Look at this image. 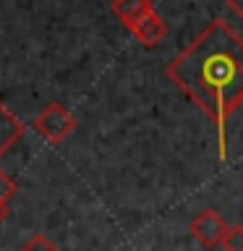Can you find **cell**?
<instances>
[{
    "instance_id": "6",
    "label": "cell",
    "mask_w": 243,
    "mask_h": 251,
    "mask_svg": "<svg viewBox=\"0 0 243 251\" xmlns=\"http://www.w3.org/2000/svg\"><path fill=\"white\" fill-rule=\"evenodd\" d=\"M149 11H152V0H113V13L128 29Z\"/></svg>"
},
{
    "instance_id": "1",
    "label": "cell",
    "mask_w": 243,
    "mask_h": 251,
    "mask_svg": "<svg viewBox=\"0 0 243 251\" xmlns=\"http://www.w3.org/2000/svg\"><path fill=\"white\" fill-rule=\"evenodd\" d=\"M165 74L217 128L219 160L227 154L225 126L243 105V39L227 21L215 19L183 52L168 63Z\"/></svg>"
},
{
    "instance_id": "10",
    "label": "cell",
    "mask_w": 243,
    "mask_h": 251,
    "mask_svg": "<svg viewBox=\"0 0 243 251\" xmlns=\"http://www.w3.org/2000/svg\"><path fill=\"white\" fill-rule=\"evenodd\" d=\"M227 5H230L233 11H235V13H238L241 19H243V0H227Z\"/></svg>"
},
{
    "instance_id": "8",
    "label": "cell",
    "mask_w": 243,
    "mask_h": 251,
    "mask_svg": "<svg viewBox=\"0 0 243 251\" xmlns=\"http://www.w3.org/2000/svg\"><path fill=\"white\" fill-rule=\"evenodd\" d=\"M19 251H60L55 243L47 238V235H42V233H37V235H31V238L24 243V246L19 249Z\"/></svg>"
},
{
    "instance_id": "3",
    "label": "cell",
    "mask_w": 243,
    "mask_h": 251,
    "mask_svg": "<svg viewBox=\"0 0 243 251\" xmlns=\"http://www.w3.org/2000/svg\"><path fill=\"white\" fill-rule=\"evenodd\" d=\"M188 230H191V235L201 243V246L215 249L225 238L227 223L222 220V215H219L217 209H204V212H199V215L194 217V223H191Z\"/></svg>"
},
{
    "instance_id": "5",
    "label": "cell",
    "mask_w": 243,
    "mask_h": 251,
    "mask_svg": "<svg viewBox=\"0 0 243 251\" xmlns=\"http://www.w3.org/2000/svg\"><path fill=\"white\" fill-rule=\"evenodd\" d=\"M24 131H26V126L21 123V118L16 115L8 105L0 102V157L24 136Z\"/></svg>"
},
{
    "instance_id": "9",
    "label": "cell",
    "mask_w": 243,
    "mask_h": 251,
    "mask_svg": "<svg viewBox=\"0 0 243 251\" xmlns=\"http://www.w3.org/2000/svg\"><path fill=\"white\" fill-rule=\"evenodd\" d=\"M16 191H19V186H16V180L8 176V173H3L0 170V201H11L13 196H16Z\"/></svg>"
},
{
    "instance_id": "2",
    "label": "cell",
    "mask_w": 243,
    "mask_h": 251,
    "mask_svg": "<svg viewBox=\"0 0 243 251\" xmlns=\"http://www.w3.org/2000/svg\"><path fill=\"white\" fill-rule=\"evenodd\" d=\"M34 131L50 144H60L63 139L68 136L71 131L76 128V118L68 113L60 102H50V105L42 107V113L34 118Z\"/></svg>"
},
{
    "instance_id": "11",
    "label": "cell",
    "mask_w": 243,
    "mask_h": 251,
    "mask_svg": "<svg viewBox=\"0 0 243 251\" xmlns=\"http://www.w3.org/2000/svg\"><path fill=\"white\" fill-rule=\"evenodd\" d=\"M8 212H11V209H8V204H5V201H0V225H3V220L8 217Z\"/></svg>"
},
{
    "instance_id": "7",
    "label": "cell",
    "mask_w": 243,
    "mask_h": 251,
    "mask_svg": "<svg viewBox=\"0 0 243 251\" xmlns=\"http://www.w3.org/2000/svg\"><path fill=\"white\" fill-rule=\"evenodd\" d=\"M225 251H243V225H233L227 227L222 243H219Z\"/></svg>"
},
{
    "instance_id": "4",
    "label": "cell",
    "mask_w": 243,
    "mask_h": 251,
    "mask_svg": "<svg viewBox=\"0 0 243 251\" xmlns=\"http://www.w3.org/2000/svg\"><path fill=\"white\" fill-rule=\"evenodd\" d=\"M131 31H133V37H136L141 45L154 47V45H160L162 39L168 37V24H165V21H162V16L152 8V11L144 13L136 24H133Z\"/></svg>"
}]
</instances>
